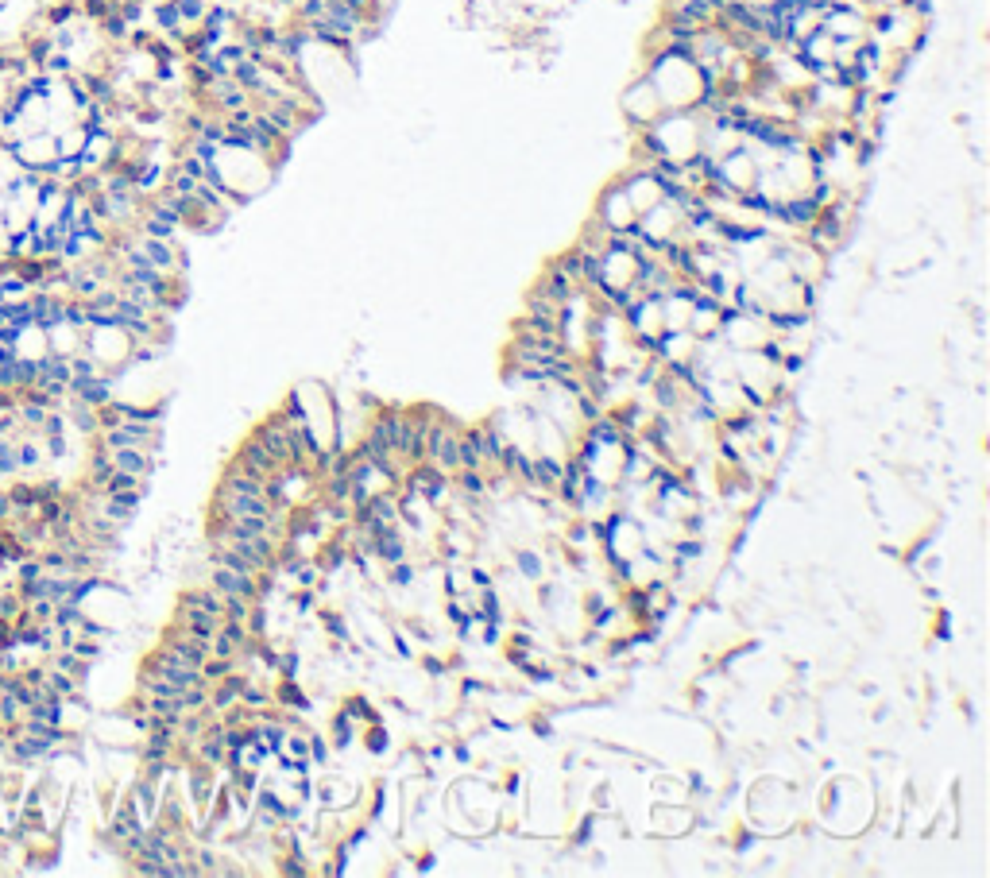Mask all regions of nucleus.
I'll list each match as a JSON object with an SVG mask.
<instances>
[{
	"label": "nucleus",
	"mask_w": 990,
	"mask_h": 878,
	"mask_svg": "<svg viewBox=\"0 0 990 878\" xmlns=\"http://www.w3.org/2000/svg\"><path fill=\"white\" fill-rule=\"evenodd\" d=\"M132 240H136V252H140V256H144L155 271H163V275H178V267H182V252L175 248V240H163V236H144V233H136Z\"/></svg>",
	"instance_id": "obj_1"
},
{
	"label": "nucleus",
	"mask_w": 990,
	"mask_h": 878,
	"mask_svg": "<svg viewBox=\"0 0 990 878\" xmlns=\"http://www.w3.org/2000/svg\"><path fill=\"white\" fill-rule=\"evenodd\" d=\"M28 782H31V770L16 766V762H0V809H4V824L16 817Z\"/></svg>",
	"instance_id": "obj_2"
},
{
	"label": "nucleus",
	"mask_w": 990,
	"mask_h": 878,
	"mask_svg": "<svg viewBox=\"0 0 990 878\" xmlns=\"http://www.w3.org/2000/svg\"><path fill=\"white\" fill-rule=\"evenodd\" d=\"M213 503H217V515H260V519L275 515V503L263 492H217Z\"/></svg>",
	"instance_id": "obj_3"
},
{
	"label": "nucleus",
	"mask_w": 990,
	"mask_h": 878,
	"mask_svg": "<svg viewBox=\"0 0 990 878\" xmlns=\"http://www.w3.org/2000/svg\"><path fill=\"white\" fill-rule=\"evenodd\" d=\"M209 588H217L221 596H248V600H256L260 596V573H240V569H229V565H213Z\"/></svg>",
	"instance_id": "obj_4"
},
{
	"label": "nucleus",
	"mask_w": 990,
	"mask_h": 878,
	"mask_svg": "<svg viewBox=\"0 0 990 878\" xmlns=\"http://www.w3.org/2000/svg\"><path fill=\"white\" fill-rule=\"evenodd\" d=\"M233 465H236V469H244L248 476H256V480H267V476H275V472H279L275 457H271V453H267V449H263L256 438L240 445V457H236Z\"/></svg>",
	"instance_id": "obj_5"
},
{
	"label": "nucleus",
	"mask_w": 990,
	"mask_h": 878,
	"mask_svg": "<svg viewBox=\"0 0 990 878\" xmlns=\"http://www.w3.org/2000/svg\"><path fill=\"white\" fill-rule=\"evenodd\" d=\"M109 457H113V469L132 472V476H140V480H147V476H151V469H155V457H151V449H140V445L109 449Z\"/></svg>",
	"instance_id": "obj_6"
},
{
	"label": "nucleus",
	"mask_w": 990,
	"mask_h": 878,
	"mask_svg": "<svg viewBox=\"0 0 990 878\" xmlns=\"http://www.w3.org/2000/svg\"><path fill=\"white\" fill-rule=\"evenodd\" d=\"M43 453H47V461H62L66 457V449H70V441H66V434H43Z\"/></svg>",
	"instance_id": "obj_7"
},
{
	"label": "nucleus",
	"mask_w": 990,
	"mask_h": 878,
	"mask_svg": "<svg viewBox=\"0 0 990 878\" xmlns=\"http://www.w3.org/2000/svg\"><path fill=\"white\" fill-rule=\"evenodd\" d=\"M20 608H24V600L16 596V588H8V592L0 596V619H16Z\"/></svg>",
	"instance_id": "obj_8"
},
{
	"label": "nucleus",
	"mask_w": 990,
	"mask_h": 878,
	"mask_svg": "<svg viewBox=\"0 0 990 878\" xmlns=\"http://www.w3.org/2000/svg\"><path fill=\"white\" fill-rule=\"evenodd\" d=\"M461 472V488H465L468 496H480L484 492V480H480V469H457Z\"/></svg>",
	"instance_id": "obj_9"
},
{
	"label": "nucleus",
	"mask_w": 990,
	"mask_h": 878,
	"mask_svg": "<svg viewBox=\"0 0 990 878\" xmlns=\"http://www.w3.org/2000/svg\"><path fill=\"white\" fill-rule=\"evenodd\" d=\"M519 565H523L530 577H538V573H542V565H538V557H534V554H523V557H519Z\"/></svg>",
	"instance_id": "obj_10"
}]
</instances>
